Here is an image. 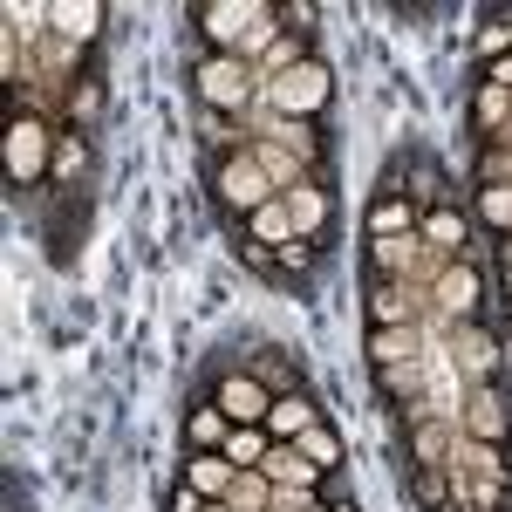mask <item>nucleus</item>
Masks as SVG:
<instances>
[{"mask_svg": "<svg viewBox=\"0 0 512 512\" xmlns=\"http://www.w3.org/2000/svg\"><path fill=\"white\" fill-rule=\"evenodd\" d=\"M205 185H212V205L226 212V226H233V233L260 212V205H274V198H280L274 178L260 171V158H253V144H246L239 158H212V164H205Z\"/></svg>", "mask_w": 512, "mask_h": 512, "instance_id": "nucleus-1", "label": "nucleus"}, {"mask_svg": "<svg viewBox=\"0 0 512 512\" xmlns=\"http://www.w3.org/2000/svg\"><path fill=\"white\" fill-rule=\"evenodd\" d=\"M192 96L212 110V117H253V103H260V82L253 69L239 62V55H198L192 62Z\"/></svg>", "mask_w": 512, "mask_h": 512, "instance_id": "nucleus-2", "label": "nucleus"}, {"mask_svg": "<svg viewBox=\"0 0 512 512\" xmlns=\"http://www.w3.org/2000/svg\"><path fill=\"white\" fill-rule=\"evenodd\" d=\"M55 144H62V130H55L48 117L14 110V117H7V185H14V192L48 185V171H55Z\"/></svg>", "mask_w": 512, "mask_h": 512, "instance_id": "nucleus-3", "label": "nucleus"}, {"mask_svg": "<svg viewBox=\"0 0 512 512\" xmlns=\"http://www.w3.org/2000/svg\"><path fill=\"white\" fill-rule=\"evenodd\" d=\"M328 103H335V76H328V62H321V55H308L301 69H287L280 82L260 89V110L294 117V123H321V117H328Z\"/></svg>", "mask_w": 512, "mask_h": 512, "instance_id": "nucleus-4", "label": "nucleus"}, {"mask_svg": "<svg viewBox=\"0 0 512 512\" xmlns=\"http://www.w3.org/2000/svg\"><path fill=\"white\" fill-rule=\"evenodd\" d=\"M260 14H267V0H198L185 7V28H192L198 55H239V41L253 35Z\"/></svg>", "mask_w": 512, "mask_h": 512, "instance_id": "nucleus-5", "label": "nucleus"}, {"mask_svg": "<svg viewBox=\"0 0 512 512\" xmlns=\"http://www.w3.org/2000/svg\"><path fill=\"white\" fill-rule=\"evenodd\" d=\"M444 349H451V369H458L465 390H492L499 369H506V342H499L485 321H458V328L444 335Z\"/></svg>", "mask_w": 512, "mask_h": 512, "instance_id": "nucleus-6", "label": "nucleus"}, {"mask_svg": "<svg viewBox=\"0 0 512 512\" xmlns=\"http://www.w3.org/2000/svg\"><path fill=\"white\" fill-rule=\"evenodd\" d=\"M431 308L451 321V328L485 315V274H478L472 253H465V260H444V274L431 280Z\"/></svg>", "mask_w": 512, "mask_h": 512, "instance_id": "nucleus-7", "label": "nucleus"}, {"mask_svg": "<svg viewBox=\"0 0 512 512\" xmlns=\"http://www.w3.org/2000/svg\"><path fill=\"white\" fill-rule=\"evenodd\" d=\"M362 315H369V328H424L431 294H424V287H410V280H369Z\"/></svg>", "mask_w": 512, "mask_h": 512, "instance_id": "nucleus-8", "label": "nucleus"}, {"mask_svg": "<svg viewBox=\"0 0 512 512\" xmlns=\"http://www.w3.org/2000/svg\"><path fill=\"white\" fill-rule=\"evenodd\" d=\"M212 403L233 417V424H267V410H274V390L253 376V369H226V376H212Z\"/></svg>", "mask_w": 512, "mask_h": 512, "instance_id": "nucleus-9", "label": "nucleus"}, {"mask_svg": "<svg viewBox=\"0 0 512 512\" xmlns=\"http://www.w3.org/2000/svg\"><path fill=\"white\" fill-rule=\"evenodd\" d=\"M280 205L294 219V239H315L328 253V239H335V192L328 185H294V192H280Z\"/></svg>", "mask_w": 512, "mask_h": 512, "instance_id": "nucleus-10", "label": "nucleus"}, {"mask_svg": "<svg viewBox=\"0 0 512 512\" xmlns=\"http://www.w3.org/2000/svg\"><path fill=\"white\" fill-rule=\"evenodd\" d=\"M417 239L431 253H444V260H465L472 253V212H458V198H451V205H437V212L417 219Z\"/></svg>", "mask_w": 512, "mask_h": 512, "instance_id": "nucleus-11", "label": "nucleus"}, {"mask_svg": "<svg viewBox=\"0 0 512 512\" xmlns=\"http://www.w3.org/2000/svg\"><path fill=\"white\" fill-rule=\"evenodd\" d=\"M458 431L478 437V444H506V437H512V403L499 396V383H492V390H472V396H465V417H458Z\"/></svg>", "mask_w": 512, "mask_h": 512, "instance_id": "nucleus-12", "label": "nucleus"}, {"mask_svg": "<svg viewBox=\"0 0 512 512\" xmlns=\"http://www.w3.org/2000/svg\"><path fill=\"white\" fill-rule=\"evenodd\" d=\"M417 260H424V239H417V233L369 239V246H362V267H369V280H417Z\"/></svg>", "mask_w": 512, "mask_h": 512, "instance_id": "nucleus-13", "label": "nucleus"}, {"mask_svg": "<svg viewBox=\"0 0 512 512\" xmlns=\"http://www.w3.org/2000/svg\"><path fill=\"white\" fill-rule=\"evenodd\" d=\"M417 205L403 192H376L369 198V212H362V239H396V233H417Z\"/></svg>", "mask_w": 512, "mask_h": 512, "instance_id": "nucleus-14", "label": "nucleus"}, {"mask_svg": "<svg viewBox=\"0 0 512 512\" xmlns=\"http://www.w3.org/2000/svg\"><path fill=\"white\" fill-rule=\"evenodd\" d=\"M103 21H110V14H103L96 0H55V7H48V35L76 41V48H89V41L103 35Z\"/></svg>", "mask_w": 512, "mask_h": 512, "instance_id": "nucleus-15", "label": "nucleus"}, {"mask_svg": "<svg viewBox=\"0 0 512 512\" xmlns=\"http://www.w3.org/2000/svg\"><path fill=\"white\" fill-rule=\"evenodd\" d=\"M315 424H321V410H315V396H308V390L274 396V410H267V437H274V444H294V437L315 431Z\"/></svg>", "mask_w": 512, "mask_h": 512, "instance_id": "nucleus-16", "label": "nucleus"}, {"mask_svg": "<svg viewBox=\"0 0 512 512\" xmlns=\"http://www.w3.org/2000/svg\"><path fill=\"white\" fill-rule=\"evenodd\" d=\"M260 472L274 478L280 492H321V465H308V458H301V451H294V444H274V451H267V458H260Z\"/></svg>", "mask_w": 512, "mask_h": 512, "instance_id": "nucleus-17", "label": "nucleus"}, {"mask_svg": "<svg viewBox=\"0 0 512 512\" xmlns=\"http://www.w3.org/2000/svg\"><path fill=\"white\" fill-rule=\"evenodd\" d=\"M226 437H233V417L212 396H198L192 410H185V451H226Z\"/></svg>", "mask_w": 512, "mask_h": 512, "instance_id": "nucleus-18", "label": "nucleus"}, {"mask_svg": "<svg viewBox=\"0 0 512 512\" xmlns=\"http://www.w3.org/2000/svg\"><path fill=\"white\" fill-rule=\"evenodd\" d=\"M233 478H239V465L226 458V451H185V485H192V492L226 499V492H233Z\"/></svg>", "mask_w": 512, "mask_h": 512, "instance_id": "nucleus-19", "label": "nucleus"}, {"mask_svg": "<svg viewBox=\"0 0 512 512\" xmlns=\"http://www.w3.org/2000/svg\"><path fill=\"white\" fill-rule=\"evenodd\" d=\"M424 328H369V369H390V362H424Z\"/></svg>", "mask_w": 512, "mask_h": 512, "instance_id": "nucleus-20", "label": "nucleus"}, {"mask_svg": "<svg viewBox=\"0 0 512 512\" xmlns=\"http://www.w3.org/2000/svg\"><path fill=\"white\" fill-rule=\"evenodd\" d=\"M82 171H89V130H69L62 123V144H55V171H48V192H76L82 185Z\"/></svg>", "mask_w": 512, "mask_h": 512, "instance_id": "nucleus-21", "label": "nucleus"}, {"mask_svg": "<svg viewBox=\"0 0 512 512\" xmlns=\"http://www.w3.org/2000/svg\"><path fill=\"white\" fill-rule=\"evenodd\" d=\"M321 274V246L315 239H287V246H274V280H287L294 294H308Z\"/></svg>", "mask_w": 512, "mask_h": 512, "instance_id": "nucleus-22", "label": "nucleus"}, {"mask_svg": "<svg viewBox=\"0 0 512 512\" xmlns=\"http://www.w3.org/2000/svg\"><path fill=\"white\" fill-rule=\"evenodd\" d=\"M410 437V465H451V444H458V424L451 417H424Z\"/></svg>", "mask_w": 512, "mask_h": 512, "instance_id": "nucleus-23", "label": "nucleus"}, {"mask_svg": "<svg viewBox=\"0 0 512 512\" xmlns=\"http://www.w3.org/2000/svg\"><path fill=\"white\" fill-rule=\"evenodd\" d=\"M403 492L417 512H444L451 506V465H410L403 472Z\"/></svg>", "mask_w": 512, "mask_h": 512, "instance_id": "nucleus-24", "label": "nucleus"}, {"mask_svg": "<svg viewBox=\"0 0 512 512\" xmlns=\"http://www.w3.org/2000/svg\"><path fill=\"white\" fill-rule=\"evenodd\" d=\"M376 376V396L383 403H417V396H431L424 383H431V369L424 362H390V369H369Z\"/></svg>", "mask_w": 512, "mask_h": 512, "instance_id": "nucleus-25", "label": "nucleus"}, {"mask_svg": "<svg viewBox=\"0 0 512 512\" xmlns=\"http://www.w3.org/2000/svg\"><path fill=\"white\" fill-rule=\"evenodd\" d=\"M506 123H512V89L472 82V130H478V144H485V137H499Z\"/></svg>", "mask_w": 512, "mask_h": 512, "instance_id": "nucleus-26", "label": "nucleus"}, {"mask_svg": "<svg viewBox=\"0 0 512 512\" xmlns=\"http://www.w3.org/2000/svg\"><path fill=\"white\" fill-rule=\"evenodd\" d=\"M253 158H260V171H267V178H274V192H294V185H315V171H308L301 158H287V151H280L274 137H253Z\"/></svg>", "mask_w": 512, "mask_h": 512, "instance_id": "nucleus-27", "label": "nucleus"}, {"mask_svg": "<svg viewBox=\"0 0 512 512\" xmlns=\"http://www.w3.org/2000/svg\"><path fill=\"white\" fill-rule=\"evenodd\" d=\"M472 226L512 239V185H472Z\"/></svg>", "mask_w": 512, "mask_h": 512, "instance_id": "nucleus-28", "label": "nucleus"}, {"mask_svg": "<svg viewBox=\"0 0 512 512\" xmlns=\"http://www.w3.org/2000/svg\"><path fill=\"white\" fill-rule=\"evenodd\" d=\"M96 123H103V76L89 69L69 82V130H96Z\"/></svg>", "mask_w": 512, "mask_h": 512, "instance_id": "nucleus-29", "label": "nucleus"}, {"mask_svg": "<svg viewBox=\"0 0 512 512\" xmlns=\"http://www.w3.org/2000/svg\"><path fill=\"white\" fill-rule=\"evenodd\" d=\"M253 376L267 383L274 396H287V390H301V362H287L280 349H267V342H253Z\"/></svg>", "mask_w": 512, "mask_h": 512, "instance_id": "nucleus-30", "label": "nucleus"}, {"mask_svg": "<svg viewBox=\"0 0 512 512\" xmlns=\"http://www.w3.org/2000/svg\"><path fill=\"white\" fill-rule=\"evenodd\" d=\"M274 499H280V485L260 472V465H253V472H239L233 492H226V506H239V512H274Z\"/></svg>", "mask_w": 512, "mask_h": 512, "instance_id": "nucleus-31", "label": "nucleus"}, {"mask_svg": "<svg viewBox=\"0 0 512 512\" xmlns=\"http://www.w3.org/2000/svg\"><path fill=\"white\" fill-rule=\"evenodd\" d=\"M274 451V437H267V424H233V437H226V458H233L239 472H253L260 458Z\"/></svg>", "mask_w": 512, "mask_h": 512, "instance_id": "nucleus-32", "label": "nucleus"}, {"mask_svg": "<svg viewBox=\"0 0 512 512\" xmlns=\"http://www.w3.org/2000/svg\"><path fill=\"white\" fill-rule=\"evenodd\" d=\"M294 451H301L308 465H321V472H335V465H342V437H335V424H328V417H321L315 431L294 437Z\"/></svg>", "mask_w": 512, "mask_h": 512, "instance_id": "nucleus-33", "label": "nucleus"}, {"mask_svg": "<svg viewBox=\"0 0 512 512\" xmlns=\"http://www.w3.org/2000/svg\"><path fill=\"white\" fill-rule=\"evenodd\" d=\"M239 233L260 239V246H287V239H294V219H287V205L274 198V205H260V212H253V219H246Z\"/></svg>", "mask_w": 512, "mask_h": 512, "instance_id": "nucleus-34", "label": "nucleus"}, {"mask_svg": "<svg viewBox=\"0 0 512 512\" xmlns=\"http://www.w3.org/2000/svg\"><path fill=\"white\" fill-rule=\"evenodd\" d=\"M472 55H478V69L499 62V55H512V14H485V28L472 35Z\"/></svg>", "mask_w": 512, "mask_h": 512, "instance_id": "nucleus-35", "label": "nucleus"}, {"mask_svg": "<svg viewBox=\"0 0 512 512\" xmlns=\"http://www.w3.org/2000/svg\"><path fill=\"white\" fill-rule=\"evenodd\" d=\"M472 185H512V151H506V144H478Z\"/></svg>", "mask_w": 512, "mask_h": 512, "instance_id": "nucleus-36", "label": "nucleus"}, {"mask_svg": "<svg viewBox=\"0 0 512 512\" xmlns=\"http://www.w3.org/2000/svg\"><path fill=\"white\" fill-rule=\"evenodd\" d=\"M233 253H239V267H246V274L274 280V246H260V239H246V233H233Z\"/></svg>", "mask_w": 512, "mask_h": 512, "instance_id": "nucleus-37", "label": "nucleus"}, {"mask_svg": "<svg viewBox=\"0 0 512 512\" xmlns=\"http://www.w3.org/2000/svg\"><path fill=\"white\" fill-rule=\"evenodd\" d=\"M212 506V499H205V492H192V485H185V478H178V485H171V512H205Z\"/></svg>", "mask_w": 512, "mask_h": 512, "instance_id": "nucleus-38", "label": "nucleus"}, {"mask_svg": "<svg viewBox=\"0 0 512 512\" xmlns=\"http://www.w3.org/2000/svg\"><path fill=\"white\" fill-rule=\"evenodd\" d=\"M472 82H492V89H512V55H499V62H485Z\"/></svg>", "mask_w": 512, "mask_h": 512, "instance_id": "nucleus-39", "label": "nucleus"}, {"mask_svg": "<svg viewBox=\"0 0 512 512\" xmlns=\"http://www.w3.org/2000/svg\"><path fill=\"white\" fill-rule=\"evenodd\" d=\"M499 287H506V301H512V239H499Z\"/></svg>", "mask_w": 512, "mask_h": 512, "instance_id": "nucleus-40", "label": "nucleus"}, {"mask_svg": "<svg viewBox=\"0 0 512 512\" xmlns=\"http://www.w3.org/2000/svg\"><path fill=\"white\" fill-rule=\"evenodd\" d=\"M205 512H239V506H226V499H212V506H205Z\"/></svg>", "mask_w": 512, "mask_h": 512, "instance_id": "nucleus-41", "label": "nucleus"}, {"mask_svg": "<svg viewBox=\"0 0 512 512\" xmlns=\"http://www.w3.org/2000/svg\"><path fill=\"white\" fill-rule=\"evenodd\" d=\"M335 512H355V499H342V506H335Z\"/></svg>", "mask_w": 512, "mask_h": 512, "instance_id": "nucleus-42", "label": "nucleus"}]
</instances>
